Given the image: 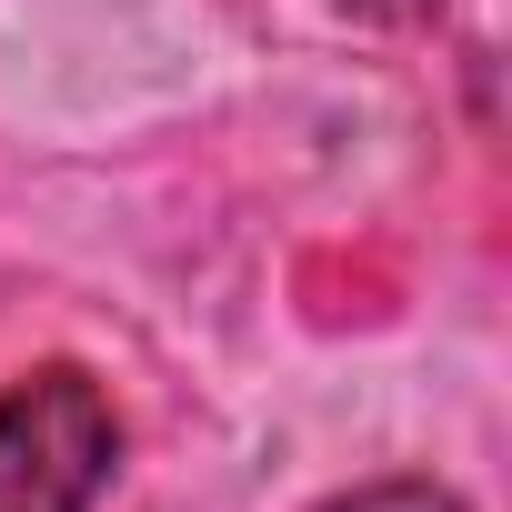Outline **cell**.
I'll return each instance as SVG.
<instances>
[{
  "label": "cell",
  "mask_w": 512,
  "mask_h": 512,
  "mask_svg": "<svg viewBox=\"0 0 512 512\" xmlns=\"http://www.w3.org/2000/svg\"><path fill=\"white\" fill-rule=\"evenodd\" d=\"M121 462V412L81 362L0 382V512H91Z\"/></svg>",
  "instance_id": "obj_1"
},
{
  "label": "cell",
  "mask_w": 512,
  "mask_h": 512,
  "mask_svg": "<svg viewBox=\"0 0 512 512\" xmlns=\"http://www.w3.org/2000/svg\"><path fill=\"white\" fill-rule=\"evenodd\" d=\"M322 512H472V502L442 482H362V492H332Z\"/></svg>",
  "instance_id": "obj_2"
}]
</instances>
